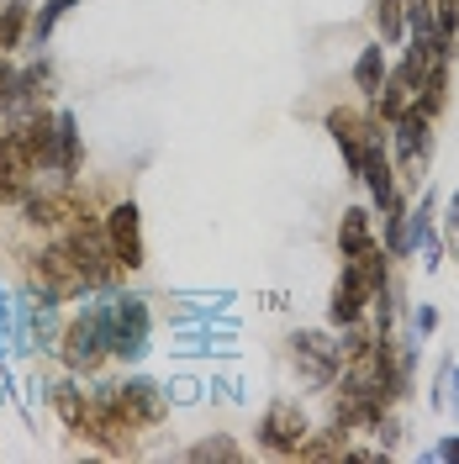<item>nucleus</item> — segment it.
<instances>
[{
    "mask_svg": "<svg viewBox=\"0 0 459 464\" xmlns=\"http://www.w3.org/2000/svg\"><path fill=\"white\" fill-rule=\"evenodd\" d=\"M112 353V306H85L80 317L69 322V333H63V359H69V370H95L101 359Z\"/></svg>",
    "mask_w": 459,
    "mask_h": 464,
    "instance_id": "nucleus-1",
    "label": "nucleus"
},
{
    "mask_svg": "<svg viewBox=\"0 0 459 464\" xmlns=\"http://www.w3.org/2000/svg\"><path fill=\"white\" fill-rule=\"evenodd\" d=\"M63 248H69V259H74V269H80V280L85 285H106L116 269V254L112 243H106V222H85V217H74V227H69V237H63Z\"/></svg>",
    "mask_w": 459,
    "mask_h": 464,
    "instance_id": "nucleus-2",
    "label": "nucleus"
},
{
    "mask_svg": "<svg viewBox=\"0 0 459 464\" xmlns=\"http://www.w3.org/2000/svg\"><path fill=\"white\" fill-rule=\"evenodd\" d=\"M112 353L138 364L148 353V301L143 295H122L112 306Z\"/></svg>",
    "mask_w": 459,
    "mask_h": 464,
    "instance_id": "nucleus-3",
    "label": "nucleus"
},
{
    "mask_svg": "<svg viewBox=\"0 0 459 464\" xmlns=\"http://www.w3.org/2000/svg\"><path fill=\"white\" fill-rule=\"evenodd\" d=\"M106 243H112V254L122 269H138L143 264V211L132 201H116L106 211Z\"/></svg>",
    "mask_w": 459,
    "mask_h": 464,
    "instance_id": "nucleus-4",
    "label": "nucleus"
},
{
    "mask_svg": "<svg viewBox=\"0 0 459 464\" xmlns=\"http://www.w3.org/2000/svg\"><path fill=\"white\" fill-rule=\"evenodd\" d=\"M259 443H264L269 454H296V449L307 443V417H301V406H290V401L269 406L264 422H259Z\"/></svg>",
    "mask_w": 459,
    "mask_h": 464,
    "instance_id": "nucleus-5",
    "label": "nucleus"
},
{
    "mask_svg": "<svg viewBox=\"0 0 459 464\" xmlns=\"http://www.w3.org/2000/svg\"><path fill=\"white\" fill-rule=\"evenodd\" d=\"M375 301L370 280L359 275V264L348 259L344 275H338V285H333V301H327V317H333V327H354V322L365 317V306Z\"/></svg>",
    "mask_w": 459,
    "mask_h": 464,
    "instance_id": "nucleus-6",
    "label": "nucleus"
},
{
    "mask_svg": "<svg viewBox=\"0 0 459 464\" xmlns=\"http://www.w3.org/2000/svg\"><path fill=\"white\" fill-rule=\"evenodd\" d=\"M290 353H296V364H301V375L317 380V385H327V380H338V364H344V348L327 343L322 333H296L290 338Z\"/></svg>",
    "mask_w": 459,
    "mask_h": 464,
    "instance_id": "nucleus-7",
    "label": "nucleus"
},
{
    "mask_svg": "<svg viewBox=\"0 0 459 464\" xmlns=\"http://www.w3.org/2000/svg\"><path fill=\"white\" fill-rule=\"evenodd\" d=\"M359 179L370 185V196H375V206H380V211L396 201V179H391V153H386V143H380V132H370V138H365Z\"/></svg>",
    "mask_w": 459,
    "mask_h": 464,
    "instance_id": "nucleus-8",
    "label": "nucleus"
},
{
    "mask_svg": "<svg viewBox=\"0 0 459 464\" xmlns=\"http://www.w3.org/2000/svg\"><path fill=\"white\" fill-rule=\"evenodd\" d=\"M116 401L132 417V428H153V422L164 417V396H159V385L148 375H132L127 385H116Z\"/></svg>",
    "mask_w": 459,
    "mask_h": 464,
    "instance_id": "nucleus-9",
    "label": "nucleus"
},
{
    "mask_svg": "<svg viewBox=\"0 0 459 464\" xmlns=\"http://www.w3.org/2000/svg\"><path fill=\"white\" fill-rule=\"evenodd\" d=\"M391 127H396V159H402L406 169H417L428 159V116L417 111V106H406Z\"/></svg>",
    "mask_w": 459,
    "mask_h": 464,
    "instance_id": "nucleus-10",
    "label": "nucleus"
},
{
    "mask_svg": "<svg viewBox=\"0 0 459 464\" xmlns=\"http://www.w3.org/2000/svg\"><path fill=\"white\" fill-rule=\"evenodd\" d=\"M370 211L365 206H348L344 222H338V248H344V259H359L365 248H370Z\"/></svg>",
    "mask_w": 459,
    "mask_h": 464,
    "instance_id": "nucleus-11",
    "label": "nucleus"
},
{
    "mask_svg": "<svg viewBox=\"0 0 459 464\" xmlns=\"http://www.w3.org/2000/svg\"><path fill=\"white\" fill-rule=\"evenodd\" d=\"M386 74H391V63H386V48H380V43L359 48V58H354V85L365 90V95H375V90L386 85Z\"/></svg>",
    "mask_w": 459,
    "mask_h": 464,
    "instance_id": "nucleus-12",
    "label": "nucleus"
},
{
    "mask_svg": "<svg viewBox=\"0 0 459 464\" xmlns=\"http://www.w3.org/2000/svg\"><path fill=\"white\" fill-rule=\"evenodd\" d=\"M80 169V121L74 111H58V174Z\"/></svg>",
    "mask_w": 459,
    "mask_h": 464,
    "instance_id": "nucleus-13",
    "label": "nucleus"
},
{
    "mask_svg": "<svg viewBox=\"0 0 459 464\" xmlns=\"http://www.w3.org/2000/svg\"><path fill=\"white\" fill-rule=\"evenodd\" d=\"M27 0H5L0 5V53H11L16 43H22V32H27Z\"/></svg>",
    "mask_w": 459,
    "mask_h": 464,
    "instance_id": "nucleus-14",
    "label": "nucleus"
},
{
    "mask_svg": "<svg viewBox=\"0 0 459 464\" xmlns=\"http://www.w3.org/2000/svg\"><path fill=\"white\" fill-rule=\"evenodd\" d=\"M54 406H58V417H63L74 433L85 428V411H90V406H85V391H80V385H69V380H63V385H54Z\"/></svg>",
    "mask_w": 459,
    "mask_h": 464,
    "instance_id": "nucleus-15",
    "label": "nucleus"
},
{
    "mask_svg": "<svg viewBox=\"0 0 459 464\" xmlns=\"http://www.w3.org/2000/svg\"><path fill=\"white\" fill-rule=\"evenodd\" d=\"M69 11H74V0H43V11H37V16L27 22V27H32V43L43 48V43L54 37V27L63 22V16H69Z\"/></svg>",
    "mask_w": 459,
    "mask_h": 464,
    "instance_id": "nucleus-16",
    "label": "nucleus"
},
{
    "mask_svg": "<svg viewBox=\"0 0 459 464\" xmlns=\"http://www.w3.org/2000/svg\"><path fill=\"white\" fill-rule=\"evenodd\" d=\"M375 27H380V43H396L406 32V0H375Z\"/></svg>",
    "mask_w": 459,
    "mask_h": 464,
    "instance_id": "nucleus-17",
    "label": "nucleus"
},
{
    "mask_svg": "<svg viewBox=\"0 0 459 464\" xmlns=\"http://www.w3.org/2000/svg\"><path fill=\"white\" fill-rule=\"evenodd\" d=\"M433 27H438V37H444V43H454V32H459V0H433Z\"/></svg>",
    "mask_w": 459,
    "mask_h": 464,
    "instance_id": "nucleus-18",
    "label": "nucleus"
},
{
    "mask_svg": "<svg viewBox=\"0 0 459 464\" xmlns=\"http://www.w3.org/2000/svg\"><path fill=\"white\" fill-rule=\"evenodd\" d=\"M190 459H238V443L232 438H206L190 449Z\"/></svg>",
    "mask_w": 459,
    "mask_h": 464,
    "instance_id": "nucleus-19",
    "label": "nucleus"
},
{
    "mask_svg": "<svg viewBox=\"0 0 459 464\" xmlns=\"http://www.w3.org/2000/svg\"><path fill=\"white\" fill-rule=\"evenodd\" d=\"M444 385H449V391H438L433 401H438V406H454V417H459V364H449V370H444Z\"/></svg>",
    "mask_w": 459,
    "mask_h": 464,
    "instance_id": "nucleus-20",
    "label": "nucleus"
},
{
    "mask_svg": "<svg viewBox=\"0 0 459 464\" xmlns=\"http://www.w3.org/2000/svg\"><path fill=\"white\" fill-rule=\"evenodd\" d=\"M11 95H22V74L5 63V53H0V101H11Z\"/></svg>",
    "mask_w": 459,
    "mask_h": 464,
    "instance_id": "nucleus-21",
    "label": "nucleus"
},
{
    "mask_svg": "<svg viewBox=\"0 0 459 464\" xmlns=\"http://www.w3.org/2000/svg\"><path fill=\"white\" fill-rule=\"evenodd\" d=\"M444 222H449V243H454V259H459V190L449 196V217Z\"/></svg>",
    "mask_w": 459,
    "mask_h": 464,
    "instance_id": "nucleus-22",
    "label": "nucleus"
},
{
    "mask_svg": "<svg viewBox=\"0 0 459 464\" xmlns=\"http://www.w3.org/2000/svg\"><path fill=\"white\" fill-rule=\"evenodd\" d=\"M433 459H459V438H444V443L433 449Z\"/></svg>",
    "mask_w": 459,
    "mask_h": 464,
    "instance_id": "nucleus-23",
    "label": "nucleus"
},
{
    "mask_svg": "<svg viewBox=\"0 0 459 464\" xmlns=\"http://www.w3.org/2000/svg\"><path fill=\"white\" fill-rule=\"evenodd\" d=\"M0 343H11V306H5V295H0Z\"/></svg>",
    "mask_w": 459,
    "mask_h": 464,
    "instance_id": "nucleus-24",
    "label": "nucleus"
},
{
    "mask_svg": "<svg viewBox=\"0 0 459 464\" xmlns=\"http://www.w3.org/2000/svg\"><path fill=\"white\" fill-rule=\"evenodd\" d=\"M433 327H438V312H433V306H423V312H417V333H433Z\"/></svg>",
    "mask_w": 459,
    "mask_h": 464,
    "instance_id": "nucleus-25",
    "label": "nucleus"
}]
</instances>
